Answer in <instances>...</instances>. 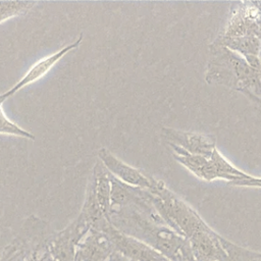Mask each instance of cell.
Returning <instances> with one entry per match:
<instances>
[{
  "instance_id": "cell-1",
  "label": "cell",
  "mask_w": 261,
  "mask_h": 261,
  "mask_svg": "<svg viewBox=\"0 0 261 261\" xmlns=\"http://www.w3.org/2000/svg\"><path fill=\"white\" fill-rule=\"evenodd\" d=\"M109 222L122 233L150 246L169 261H196L189 241L170 228L154 208L148 190L111 175Z\"/></svg>"
},
{
  "instance_id": "cell-2",
  "label": "cell",
  "mask_w": 261,
  "mask_h": 261,
  "mask_svg": "<svg viewBox=\"0 0 261 261\" xmlns=\"http://www.w3.org/2000/svg\"><path fill=\"white\" fill-rule=\"evenodd\" d=\"M205 81L239 91L249 99L261 100V69L252 67L238 53L214 41L209 45Z\"/></svg>"
},
{
  "instance_id": "cell-3",
  "label": "cell",
  "mask_w": 261,
  "mask_h": 261,
  "mask_svg": "<svg viewBox=\"0 0 261 261\" xmlns=\"http://www.w3.org/2000/svg\"><path fill=\"white\" fill-rule=\"evenodd\" d=\"M148 191L151 202L163 221L188 241L196 233L210 227L189 204L170 191L162 180L156 179L154 186Z\"/></svg>"
},
{
  "instance_id": "cell-4",
  "label": "cell",
  "mask_w": 261,
  "mask_h": 261,
  "mask_svg": "<svg viewBox=\"0 0 261 261\" xmlns=\"http://www.w3.org/2000/svg\"><path fill=\"white\" fill-rule=\"evenodd\" d=\"M168 147L171 150L173 158L177 162L189 169L197 177L205 181L224 179L229 184L251 176L232 165L220 154L218 150L212 156L207 157L201 155H192L174 145L169 144Z\"/></svg>"
},
{
  "instance_id": "cell-5",
  "label": "cell",
  "mask_w": 261,
  "mask_h": 261,
  "mask_svg": "<svg viewBox=\"0 0 261 261\" xmlns=\"http://www.w3.org/2000/svg\"><path fill=\"white\" fill-rule=\"evenodd\" d=\"M261 33V1L234 3L218 37L257 36Z\"/></svg>"
},
{
  "instance_id": "cell-6",
  "label": "cell",
  "mask_w": 261,
  "mask_h": 261,
  "mask_svg": "<svg viewBox=\"0 0 261 261\" xmlns=\"http://www.w3.org/2000/svg\"><path fill=\"white\" fill-rule=\"evenodd\" d=\"M91 228V224L79 214L63 229L53 231L48 240L53 261H75L76 247Z\"/></svg>"
},
{
  "instance_id": "cell-7",
  "label": "cell",
  "mask_w": 261,
  "mask_h": 261,
  "mask_svg": "<svg viewBox=\"0 0 261 261\" xmlns=\"http://www.w3.org/2000/svg\"><path fill=\"white\" fill-rule=\"evenodd\" d=\"M97 155L99 161L107 171L116 179L127 186L150 190L157 179L149 173L125 163L105 147H101L98 150Z\"/></svg>"
},
{
  "instance_id": "cell-8",
  "label": "cell",
  "mask_w": 261,
  "mask_h": 261,
  "mask_svg": "<svg viewBox=\"0 0 261 261\" xmlns=\"http://www.w3.org/2000/svg\"><path fill=\"white\" fill-rule=\"evenodd\" d=\"M100 230L108 234L116 252L133 261H169L145 243L117 230L109 221L105 222Z\"/></svg>"
},
{
  "instance_id": "cell-9",
  "label": "cell",
  "mask_w": 261,
  "mask_h": 261,
  "mask_svg": "<svg viewBox=\"0 0 261 261\" xmlns=\"http://www.w3.org/2000/svg\"><path fill=\"white\" fill-rule=\"evenodd\" d=\"M161 134L167 145H174L192 155L210 157L217 151L216 138L212 135L171 127H163Z\"/></svg>"
},
{
  "instance_id": "cell-10",
  "label": "cell",
  "mask_w": 261,
  "mask_h": 261,
  "mask_svg": "<svg viewBox=\"0 0 261 261\" xmlns=\"http://www.w3.org/2000/svg\"><path fill=\"white\" fill-rule=\"evenodd\" d=\"M84 39V35L83 33L80 34V36L71 43L65 45L64 47L58 49L56 52L45 56L41 59H39L37 62H35L29 69L28 71L24 73V75L9 90H7L5 93H3L4 97L7 99L10 96L14 95L16 92L20 91L21 89L25 88L27 86L39 81L40 79H42L44 75H46L51 68L63 57L65 56L68 52L76 49L83 42Z\"/></svg>"
},
{
  "instance_id": "cell-11",
  "label": "cell",
  "mask_w": 261,
  "mask_h": 261,
  "mask_svg": "<svg viewBox=\"0 0 261 261\" xmlns=\"http://www.w3.org/2000/svg\"><path fill=\"white\" fill-rule=\"evenodd\" d=\"M114 252L108 234L103 230L91 228L76 247L75 261H109Z\"/></svg>"
},
{
  "instance_id": "cell-12",
  "label": "cell",
  "mask_w": 261,
  "mask_h": 261,
  "mask_svg": "<svg viewBox=\"0 0 261 261\" xmlns=\"http://www.w3.org/2000/svg\"><path fill=\"white\" fill-rule=\"evenodd\" d=\"M221 238L211 227L193 236L189 243L196 261H227Z\"/></svg>"
},
{
  "instance_id": "cell-13",
  "label": "cell",
  "mask_w": 261,
  "mask_h": 261,
  "mask_svg": "<svg viewBox=\"0 0 261 261\" xmlns=\"http://www.w3.org/2000/svg\"><path fill=\"white\" fill-rule=\"evenodd\" d=\"M214 42L238 53L252 67L261 69V40L257 36L217 37Z\"/></svg>"
},
{
  "instance_id": "cell-14",
  "label": "cell",
  "mask_w": 261,
  "mask_h": 261,
  "mask_svg": "<svg viewBox=\"0 0 261 261\" xmlns=\"http://www.w3.org/2000/svg\"><path fill=\"white\" fill-rule=\"evenodd\" d=\"M221 243L227 255V261H261V252L241 247L223 237L221 238Z\"/></svg>"
},
{
  "instance_id": "cell-15",
  "label": "cell",
  "mask_w": 261,
  "mask_h": 261,
  "mask_svg": "<svg viewBox=\"0 0 261 261\" xmlns=\"http://www.w3.org/2000/svg\"><path fill=\"white\" fill-rule=\"evenodd\" d=\"M6 100L3 93L0 94V135H7V136H13L18 138H23L28 140L34 141L36 139L35 135H33L31 132L22 128L17 123L10 120L2 107L3 102Z\"/></svg>"
},
{
  "instance_id": "cell-16",
  "label": "cell",
  "mask_w": 261,
  "mask_h": 261,
  "mask_svg": "<svg viewBox=\"0 0 261 261\" xmlns=\"http://www.w3.org/2000/svg\"><path fill=\"white\" fill-rule=\"evenodd\" d=\"M36 4V1H0V23L11 17L25 14Z\"/></svg>"
},
{
  "instance_id": "cell-17",
  "label": "cell",
  "mask_w": 261,
  "mask_h": 261,
  "mask_svg": "<svg viewBox=\"0 0 261 261\" xmlns=\"http://www.w3.org/2000/svg\"><path fill=\"white\" fill-rule=\"evenodd\" d=\"M21 254L27 255V251H25L24 247L21 245V243L16 238H14L4 248V250L0 256V261H15L16 258Z\"/></svg>"
},
{
  "instance_id": "cell-18",
  "label": "cell",
  "mask_w": 261,
  "mask_h": 261,
  "mask_svg": "<svg viewBox=\"0 0 261 261\" xmlns=\"http://www.w3.org/2000/svg\"><path fill=\"white\" fill-rule=\"evenodd\" d=\"M48 240L28 254L24 261H53L48 247Z\"/></svg>"
},
{
  "instance_id": "cell-19",
  "label": "cell",
  "mask_w": 261,
  "mask_h": 261,
  "mask_svg": "<svg viewBox=\"0 0 261 261\" xmlns=\"http://www.w3.org/2000/svg\"><path fill=\"white\" fill-rule=\"evenodd\" d=\"M228 185L231 186H241V187H254V188H261V177H256L251 175L248 178H243L237 181L229 182Z\"/></svg>"
},
{
  "instance_id": "cell-20",
  "label": "cell",
  "mask_w": 261,
  "mask_h": 261,
  "mask_svg": "<svg viewBox=\"0 0 261 261\" xmlns=\"http://www.w3.org/2000/svg\"><path fill=\"white\" fill-rule=\"evenodd\" d=\"M109 261H133V260L128 259L127 257H125V256H123V255H121V254H119L118 252L115 251V252L111 255Z\"/></svg>"
},
{
  "instance_id": "cell-21",
  "label": "cell",
  "mask_w": 261,
  "mask_h": 261,
  "mask_svg": "<svg viewBox=\"0 0 261 261\" xmlns=\"http://www.w3.org/2000/svg\"><path fill=\"white\" fill-rule=\"evenodd\" d=\"M250 100H252V101L261 109V100H259V99H257V98H251Z\"/></svg>"
},
{
  "instance_id": "cell-22",
  "label": "cell",
  "mask_w": 261,
  "mask_h": 261,
  "mask_svg": "<svg viewBox=\"0 0 261 261\" xmlns=\"http://www.w3.org/2000/svg\"><path fill=\"white\" fill-rule=\"evenodd\" d=\"M258 38L261 40V33H259V35H258Z\"/></svg>"
},
{
  "instance_id": "cell-23",
  "label": "cell",
  "mask_w": 261,
  "mask_h": 261,
  "mask_svg": "<svg viewBox=\"0 0 261 261\" xmlns=\"http://www.w3.org/2000/svg\"><path fill=\"white\" fill-rule=\"evenodd\" d=\"M260 61H261V53H260Z\"/></svg>"
}]
</instances>
